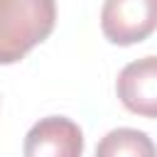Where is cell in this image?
Segmentation results:
<instances>
[{
    "mask_svg": "<svg viewBox=\"0 0 157 157\" xmlns=\"http://www.w3.org/2000/svg\"><path fill=\"white\" fill-rule=\"evenodd\" d=\"M56 22L54 0H0V64L20 61Z\"/></svg>",
    "mask_w": 157,
    "mask_h": 157,
    "instance_id": "obj_1",
    "label": "cell"
},
{
    "mask_svg": "<svg viewBox=\"0 0 157 157\" xmlns=\"http://www.w3.org/2000/svg\"><path fill=\"white\" fill-rule=\"evenodd\" d=\"M101 29L113 44H135L157 29V0H108L101 7Z\"/></svg>",
    "mask_w": 157,
    "mask_h": 157,
    "instance_id": "obj_2",
    "label": "cell"
},
{
    "mask_svg": "<svg viewBox=\"0 0 157 157\" xmlns=\"http://www.w3.org/2000/svg\"><path fill=\"white\" fill-rule=\"evenodd\" d=\"M81 152L83 132L64 115L42 118L25 135V157H81Z\"/></svg>",
    "mask_w": 157,
    "mask_h": 157,
    "instance_id": "obj_3",
    "label": "cell"
},
{
    "mask_svg": "<svg viewBox=\"0 0 157 157\" xmlns=\"http://www.w3.org/2000/svg\"><path fill=\"white\" fill-rule=\"evenodd\" d=\"M120 103L145 118H157V56H142L123 66L115 81Z\"/></svg>",
    "mask_w": 157,
    "mask_h": 157,
    "instance_id": "obj_4",
    "label": "cell"
},
{
    "mask_svg": "<svg viewBox=\"0 0 157 157\" xmlns=\"http://www.w3.org/2000/svg\"><path fill=\"white\" fill-rule=\"evenodd\" d=\"M96 157H157V147L142 130L115 128L105 137H101Z\"/></svg>",
    "mask_w": 157,
    "mask_h": 157,
    "instance_id": "obj_5",
    "label": "cell"
}]
</instances>
